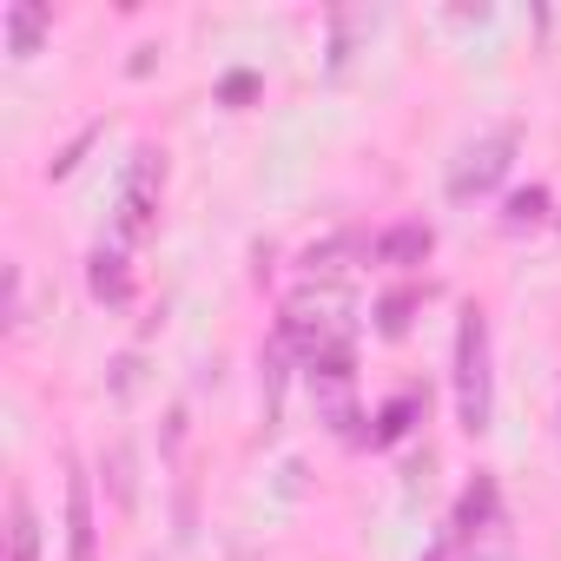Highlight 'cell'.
<instances>
[{
    "label": "cell",
    "instance_id": "6da1fadb",
    "mask_svg": "<svg viewBox=\"0 0 561 561\" xmlns=\"http://www.w3.org/2000/svg\"><path fill=\"white\" fill-rule=\"evenodd\" d=\"M489 410H495V390H489V318L469 305L462 324H456V416H462L469 436H482Z\"/></svg>",
    "mask_w": 561,
    "mask_h": 561
},
{
    "label": "cell",
    "instance_id": "7a4b0ae2",
    "mask_svg": "<svg viewBox=\"0 0 561 561\" xmlns=\"http://www.w3.org/2000/svg\"><path fill=\"white\" fill-rule=\"evenodd\" d=\"M508 152H515V133H508V126H502V133H489L482 146H469V152L456 159V172H449V198H456V205L482 198V192L508 172Z\"/></svg>",
    "mask_w": 561,
    "mask_h": 561
},
{
    "label": "cell",
    "instance_id": "3957f363",
    "mask_svg": "<svg viewBox=\"0 0 561 561\" xmlns=\"http://www.w3.org/2000/svg\"><path fill=\"white\" fill-rule=\"evenodd\" d=\"M152 179H159V159H152V152H139L133 185H126V198H119V231H126V238H139V231L152 225Z\"/></svg>",
    "mask_w": 561,
    "mask_h": 561
},
{
    "label": "cell",
    "instance_id": "277c9868",
    "mask_svg": "<svg viewBox=\"0 0 561 561\" xmlns=\"http://www.w3.org/2000/svg\"><path fill=\"white\" fill-rule=\"evenodd\" d=\"M67 561H93V489H87V476L67 482Z\"/></svg>",
    "mask_w": 561,
    "mask_h": 561
},
{
    "label": "cell",
    "instance_id": "5b68a950",
    "mask_svg": "<svg viewBox=\"0 0 561 561\" xmlns=\"http://www.w3.org/2000/svg\"><path fill=\"white\" fill-rule=\"evenodd\" d=\"M430 244H436V231L410 218V225H390V231L377 238V257H383V264H423V257H430Z\"/></svg>",
    "mask_w": 561,
    "mask_h": 561
},
{
    "label": "cell",
    "instance_id": "8992f818",
    "mask_svg": "<svg viewBox=\"0 0 561 561\" xmlns=\"http://www.w3.org/2000/svg\"><path fill=\"white\" fill-rule=\"evenodd\" d=\"M489 522H495V482H489V476H476V489H469V495H462V508H456L449 541H476Z\"/></svg>",
    "mask_w": 561,
    "mask_h": 561
},
{
    "label": "cell",
    "instance_id": "52a82bcc",
    "mask_svg": "<svg viewBox=\"0 0 561 561\" xmlns=\"http://www.w3.org/2000/svg\"><path fill=\"white\" fill-rule=\"evenodd\" d=\"M93 298L100 305H126L133 298V277H126V257L119 251H93Z\"/></svg>",
    "mask_w": 561,
    "mask_h": 561
},
{
    "label": "cell",
    "instance_id": "ba28073f",
    "mask_svg": "<svg viewBox=\"0 0 561 561\" xmlns=\"http://www.w3.org/2000/svg\"><path fill=\"white\" fill-rule=\"evenodd\" d=\"M41 34H47V8H34V0H27V8H8V54H34L41 47Z\"/></svg>",
    "mask_w": 561,
    "mask_h": 561
},
{
    "label": "cell",
    "instance_id": "9c48e42d",
    "mask_svg": "<svg viewBox=\"0 0 561 561\" xmlns=\"http://www.w3.org/2000/svg\"><path fill=\"white\" fill-rule=\"evenodd\" d=\"M8 535H14V561H41V522H34V502L27 495H14V508H8Z\"/></svg>",
    "mask_w": 561,
    "mask_h": 561
},
{
    "label": "cell",
    "instance_id": "30bf717a",
    "mask_svg": "<svg viewBox=\"0 0 561 561\" xmlns=\"http://www.w3.org/2000/svg\"><path fill=\"white\" fill-rule=\"evenodd\" d=\"M416 410H423V397H416V390H403L397 403H383V423H377V443H397V436L410 430V416H416Z\"/></svg>",
    "mask_w": 561,
    "mask_h": 561
},
{
    "label": "cell",
    "instance_id": "8fae6325",
    "mask_svg": "<svg viewBox=\"0 0 561 561\" xmlns=\"http://www.w3.org/2000/svg\"><path fill=\"white\" fill-rule=\"evenodd\" d=\"M541 205H548L541 192H522V198L508 205V225H535V218H541Z\"/></svg>",
    "mask_w": 561,
    "mask_h": 561
},
{
    "label": "cell",
    "instance_id": "7c38bea8",
    "mask_svg": "<svg viewBox=\"0 0 561 561\" xmlns=\"http://www.w3.org/2000/svg\"><path fill=\"white\" fill-rule=\"evenodd\" d=\"M403 324H410V298H390V305H383V331H390V337H397V331H403Z\"/></svg>",
    "mask_w": 561,
    "mask_h": 561
}]
</instances>
